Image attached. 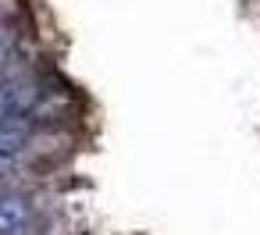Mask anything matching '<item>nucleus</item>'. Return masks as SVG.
Instances as JSON below:
<instances>
[{"label":"nucleus","mask_w":260,"mask_h":235,"mask_svg":"<svg viewBox=\"0 0 260 235\" xmlns=\"http://www.w3.org/2000/svg\"><path fill=\"white\" fill-rule=\"evenodd\" d=\"M29 221V203L22 196H0V235H15Z\"/></svg>","instance_id":"obj_1"},{"label":"nucleus","mask_w":260,"mask_h":235,"mask_svg":"<svg viewBox=\"0 0 260 235\" xmlns=\"http://www.w3.org/2000/svg\"><path fill=\"white\" fill-rule=\"evenodd\" d=\"M22 136L15 132H0V175H8L18 160H22Z\"/></svg>","instance_id":"obj_2"},{"label":"nucleus","mask_w":260,"mask_h":235,"mask_svg":"<svg viewBox=\"0 0 260 235\" xmlns=\"http://www.w3.org/2000/svg\"><path fill=\"white\" fill-rule=\"evenodd\" d=\"M8 107H11V100H8V89H4V86H0V118H4V114H8Z\"/></svg>","instance_id":"obj_3"},{"label":"nucleus","mask_w":260,"mask_h":235,"mask_svg":"<svg viewBox=\"0 0 260 235\" xmlns=\"http://www.w3.org/2000/svg\"><path fill=\"white\" fill-rule=\"evenodd\" d=\"M8 50H11V47H8V40H0V64L8 61Z\"/></svg>","instance_id":"obj_4"}]
</instances>
